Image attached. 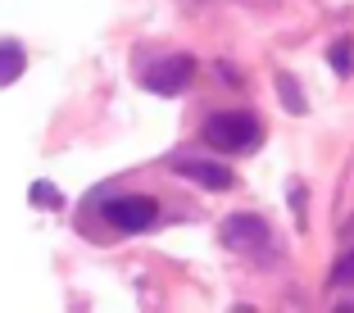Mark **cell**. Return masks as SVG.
I'll list each match as a JSON object with an SVG mask.
<instances>
[{
    "label": "cell",
    "instance_id": "cell-1",
    "mask_svg": "<svg viewBox=\"0 0 354 313\" xmlns=\"http://www.w3.org/2000/svg\"><path fill=\"white\" fill-rule=\"evenodd\" d=\"M209 150H218V155H245L263 141V123L245 109H223V114H209L205 127H200Z\"/></svg>",
    "mask_w": 354,
    "mask_h": 313
},
{
    "label": "cell",
    "instance_id": "cell-2",
    "mask_svg": "<svg viewBox=\"0 0 354 313\" xmlns=\"http://www.w3.org/2000/svg\"><path fill=\"white\" fill-rule=\"evenodd\" d=\"M100 218H104V227L123 231V236H136V231L155 227L159 205H155L150 196H136V191H127V196H109V200H104V205H100Z\"/></svg>",
    "mask_w": 354,
    "mask_h": 313
},
{
    "label": "cell",
    "instance_id": "cell-3",
    "mask_svg": "<svg viewBox=\"0 0 354 313\" xmlns=\"http://www.w3.org/2000/svg\"><path fill=\"white\" fill-rule=\"evenodd\" d=\"M268 222L259 218V214H232V218H223V245L236 254H263L268 250Z\"/></svg>",
    "mask_w": 354,
    "mask_h": 313
},
{
    "label": "cell",
    "instance_id": "cell-4",
    "mask_svg": "<svg viewBox=\"0 0 354 313\" xmlns=\"http://www.w3.org/2000/svg\"><path fill=\"white\" fill-rule=\"evenodd\" d=\"M191 77H196V59H191V55H164V59L150 64L146 91H155V95H182L191 86Z\"/></svg>",
    "mask_w": 354,
    "mask_h": 313
},
{
    "label": "cell",
    "instance_id": "cell-5",
    "mask_svg": "<svg viewBox=\"0 0 354 313\" xmlns=\"http://www.w3.org/2000/svg\"><path fill=\"white\" fill-rule=\"evenodd\" d=\"M173 173H182V178L200 182L205 191H232V168L218 164V159H173Z\"/></svg>",
    "mask_w": 354,
    "mask_h": 313
},
{
    "label": "cell",
    "instance_id": "cell-6",
    "mask_svg": "<svg viewBox=\"0 0 354 313\" xmlns=\"http://www.w3.org/2000/svg\"><path fill=\"white\" fill-rule=\"evenodd\" d=\"M23 68H28V50L19 41H0V86L19 82Z\"/></svg>",
    "mask_w": 354,
    "mask_h": 313
},
{
    "label": "cell",
    "instance_id": "cell-7",
    "mask_svg": "<svg viewBox=\"0 0 354 313\" xmlns=\"http://www.w3.org/2000/svg\"><path fill=\"white\" fill-rule=\"evenodd\" d=\"M277 100H281V109H286V114H295V118L309 109V100H304L300 82H295L291 73H277Z\"/></svg>",
    "mask_w": 354,
    "mask_h": 313
},
{
    "label": "cell",
    "instance_id": "cell-8",
    "mask_svg": "<svg viewBox=\"0 0 354 313\" xmlns=\"http://www.w3.org/2000/svg\"><path fill=\"white\" fill-rule=\"evenodd\" d=\"M327 59H332L336 77H350L354 73V37H336L332 50H327Z\"/></svg>",
    "mask_w": 354,
    "mask_h": 313
},
{
    "label": "cell",
    "instance_id": "cell-9",
    "mask_svg": "<svg viewBox=\"0 0 354 313\" xmlns=\"http://www.w3.org/2000/svg\"><path fill=\"white\" fill-rule=\"evenodd\" d=\"M32 205H37V209H59L64 196H59L55 182H32Z\"/></svg>",
    "mask_w": 354,
    "mask_h": 313
},
{
    "label": "cell",
    "instance_id": "cell-10",
    "mask_svg": "<svg viewBox=\"0 0 354 313\" xmlns=\"http://www.w3.org/2000/svg\"><path fill=\"white\" fill-rule=\"evenodd\" d=\"M354 282V254H345L341 263H336V272H332V286H350Z\"/></svg>",
    "mask_w": 354,
    "mask_h": 313
}]
</instances>
